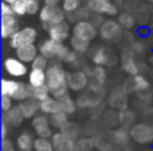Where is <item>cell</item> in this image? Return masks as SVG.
I'll return each mask as SVG.
<instances>
[{"label":"cell","mask_w":153,"mask_h":151,"mask_svg":"<svg viewBox=\"0 0 153 151\" xmlns=\"http://www.w3.org/2000/svg\"><path fill=\"white\" fill-rule=\"evenodd\" d=\"M106 79H108V72H106L105 67L102 66H94L91 68V75H90V80L94 83H98L101 86H105Z\"/></svg>","instance_id":"obj_33"},{"label":"cell","mask_w":153,"mask_h":151,"mask_svg":"<svg viewBox=\"0 0 153 151\" xmlns=\"http://www.w3.org/2000/svg\"><path fill=\"white\" fill-rule=\"evenodd\" d=\"M71 52V48L67 47L63 43L55 42L53 39H46L39 44V54L47 58L48 60H56V62H66L67 56Z\"/></svg>","instance_id":"obj_2"},{"label":"cell","mask_w":153,"mask_h":151,"mask_svg":"<svg viewBox=\"0 0 153 151\" xmlns=\"http://www.w3.org/2000/svg\"><path fill=\"white\" fill-rule=\"evenodd\" d=\"M100 36L102 37L105 42L117 43L118 40L122 39L124 31H122V27L120 26L118 21L113 20V19H108V20H105V23L101 26Z\"/></svg>","instance_id":"obj_7"},{"label":"cell","mask_w":153,"mask_h":151,"mask_svg":"<svg viewBox=\"0 0 153 151\" xmlns=\"http://www.w3.org/2000/svg\"><path fill=\"white\" fill-rule=\"evenodd\" d=\"M136 54L132 50H125L121 55V67L124 70L125 74H128L129 76H136V75H140V64L136 60Z\"/></svg>","instance_id":"obj_15"},{"label":"cell","mask_w":153,"mask_h":151,"mask_svg":"<svg viewBox=\"0 0 153 151\" xmlns=\"http://www.w3.org/2000/svg\"><path fill=\"white\" fill-rule=\"evenodd\" d=\"M70 24L67 20L62 21L59 24H55V26H51L50 28L47 29V34H48V37L55 42H59V43H63L65 40L70 39Z\"/></svg>","instance_id":"obj_17"},{"label":"cell","mask_w":153,"mask_h":151,"mask_svg":"<svg viewBox=\"0 0 153 151\" xmlns=\"http://www.w3.org/2000/svg\"><path fill=\"white\" fill-rule=\"evenodd\" d=\"M51 142L55 151H75V141L65 135L62 131L54 133L51 136Z\"/></svg>","instance_id":"obj_18"},{"label":"cell","mask_w":153,"mask_h":151,"mask_svg":"<svg viewBox=\"0 0 153 151\" xmlns=\"http://www.w3.org/2000/svg\"><path fill=\"white\" fill-rule=\"evenodd\" d=\"M1 1H4V3H8V4H11V3L13 1V0H1Z\"/></svg>","instance_id":"obj_49"},{"label":"cell","mask_w":153,"mask_h":151,"mask_svg":"<svg viewBox=\"0 0 153 151\" xmlns=\"http://www.w3.org/2000/svg\"><path fill=\"white\" fill-rule=\"evenodd\" d=\"M90 21H91V23L94 24L98 29H100L101 26L105 23V19H103V15H100V13H93L91 18H90Z\"/></svg>","instance_id":"obj_46"},{"label":"cell","mask_w":153,"mask_h":151,"mask_svg":"<svg viewBox=\"0 0 153 151\" xmlns=\"http://www.w3.org/2000/svg\"><path fill=\"white\" fill-rule=\"evenodd\" d=\"M1 151H16V143L11 139H1Z\"/></svg>","instance_id":"obj_45"},{"label":"cell","mask_w":153,"mask_h":151,"mask_svg":"<svg viewBox=\"0 0 153 151\" xmlns=\"http://www.w3.org/2000/svg\"><path fill=\"white\" fill-rule=\"evenodd\" d=\"M103 100H105V95H100L97 92H93L89 88L85 90L83 92L78 94V96L75 98L78 108H83V110L85 108H90V110L97 108V107L105 104Z\"/></svg>","instance_id":"obj_9"},{"label":"cell","mask_w":153,"mask_h":151,"mask_svg":"<svg viewBox=\"0 0 153 151\" xmlns=\"http://www.w3.org/2000/svg\"><path fill=\"white\" fill-rule=\"evenodd\" d=\"M16 149L19 151H34V144H35V138L28 133L24 131L16 138Z\"/></svg>","instance_id":"obj_23"},{"label":"cell","mask_w":153,"mask_h":151,"mask_svg":"<svg viewBox=\"0 0 153 151\" xmlns=\"http://www.w3.org/2000/svg\"><path fill=\"white\" fill-rule=\"evenodd\" d=\"M95 149L94 136L82 135L75 141V151H93Z\"/></svg>","instance_id":"obj_32"},{"label":"cell","mask_w":153,"mask_h":151,"mask_svg":"<svg viewBox=\"0 0 153 151\" xmlns=\"http://www.w3.org/2000/svg\"><path fill=\"white\" fill-rule=\"evenodd\" d=\"M117 21L125 29H132L136 26V19L130 12H121L118 15V20Z\"/></svg>","instance_id":"obj_35"},{"label":"cell","mask_w":153,"mask_h":151,"mask_svg":"<svg viewBox=\"0 0 153 151\" xmlns=\"http://www.w3.org/2000/svg\"><path fill=\"white\" fill-rule=\"evenodd\" d=\"M46 75H47L46 84H47L53 98L59 99L69 94L70 88H69V84H67L69 74L63 68L61 62L54 60L53 63H50L48 68L46 70Z\"/></svg>","instance_id":"obj_1"},{"label":"cell","mask_w":153,"mask_h":151,"mask_svg":"<svg viewBox=\"0 0 153 151\" xmlns=\"http://www.w3.org/2000/svg\"><path fill=\"white\" fill-rule=\"evenodd\" d=\"M67 84H69L70 91L81 94L85 90H87L90 84V78L83 70H74V71L69 72Z\"/></svg>","instance_id":"obj_10"},{"label":"cell","mask_w":153,"mask_h":151,"mask_svg":"<svg viewBox=\"0 0 153 151\" xmlns=\"http://www.w3.org/2000/svg\"><path fill=\"white\" fill-rule=\"evenodd\" d=\"M0 107H1L3 112L10 111V110L13 107V99L11 98V96L1 95V98H0Z\"/></svg>","instance_id":"obj_43"},{"label":"cell","mask_w":153,"mask_h":151,"mask_svg":"<svg viewBox=\"0 0 153 151\" xmlns=\"http://www.w3.org/2000/svg\"><path fill=\"white\" fill-rule=\"evenodd\" d=\"M39 15V20L42 23V27L47 31L51 26H55L59 24L62 21L67 20L66 19V12L63 11V8L61 5H56V7H51V5H43Z\"/></svg>","instance_id":"obj_3"},{"label":"cell","mask_w":153,"mask_h":151,"mask_svg":"<svg viewBox=\"0 0 153 151\" xmlns=\"http://www.w3.org/2000/svg\"><path fill=\"white\" fill-rule=\"evenodd\" d=\"M102 120V126L108 130H114V128L118 127L120 125V112L114 111V110H109L105 111V114L101 118Z\"/></svg>","instance_id":"obj_26"},{"label":"cell","mask_w":153,"mask_h":151,"mask_svg":"<svg viewBox=\"0 0 153 151\" xmlns=\"http://www.w3.org/2000/svg\"><path fill=\"white\" fill-rule=\"evenodd\" d=\"M7 134H8V125L4 120H1V125H0V136H1V139L7 138Z\"/></svg>","instance_id":"obj_47"},{"label":"cell","mask_w":153,"mask_h":151,"mask_svg":"<svg viewBox=\"0 0 153 151\" xmlns=\"http://www.w3.org/2000/svg\"><path fill=\"white\" fill-rule=\"evenodd\" d=\"M110 141L116 144L117 147H125L129 144L132 141L130 138V131L129 128H125L122 126H118L117 128L110 131Z\"/></svg>","instance_id":"obj_19"},{"label":"cell","mask_w":153,"mask_h":151,"mask_svg":"<svg viewBox=\"0 0 153 151\" xmlns=\"http://www.w3.org/2000/svg\"><path fill=\"white\" fill-rule=\"evenodd\" d=\"M3 68H4L5 74L10 75L11 78H23L28 74V68L27 64L19 60L18 58H5L3 62Z\"/></svg>","instance_id":"obj_13"},{"label":"cell","mask_w":153,"mask_h":151,"mask_svg":"<svg viewBox=\"0 0 153 151\" xmlns=\"http://www.w3.org/2000/svg\"><path fill=\"white\" fill-rule=\"evenodd\" d=\"M130 138L138 144L153 143V123H136L130 128Z\"/></svg>","instance_id":"obj_8"},{"label":"cell","mask_w":153,"mask_h":151,"mask_svg":"<svg viewBox=\"0 0 153 151\" xmlns=\"http://www.w3.org/2000/svg\"><path fill=\"white\" fill-rule=\"evenodd\" d=\"M71 32L74 36L79 37V39L87 40V42H93L97 37V35H100V29L90 20H82L75 23L71 28Z\"/></svg>","instance_id":"obj_11"},{"label":"cell","mask_w":153,"mask_h":151,"mask_svg":"<svg viewBox=\"0 0 153 151\" xmlns=\"http://www.w3.org/2000/svg\"><path fill=\"white\" fill-rule=\"evenodd\" d=\"M130 50L136 54V55H140V54L145 52V44L141 40H134L133 43H130Z\"/></svg>","instance_id":"obj_44"},{"label":"cell","mask_w":153,"mask_h":151,"mask_svg":"<svg viewBox=\"0 0 153 151\" xmlns=\"http://www.w3.org/2000/svg\"><path fill=\"white\" fill-rule=\"evenodd\" d=\"M36 39H38L36 28H34V27H24V28L19 29L10 39V47L18 50V48L23 47V45L34 44Z\"/></svg>","instance_id":"obj_6"},{"label":"cell","mask_w":153,"mask_h":151,"mask_svg":"<svg viewBox=\"0 0 153 151\" xmlns=\"http://www.w3.org/2000/svg\"><path fill=\"white\" fill-rule=\"evenodd\" d=\"M90 52V59H91L94 66H102V67H111L117 64V56L111 50L103 45H98L94 47Z\"/></svg>","instance_id":"obj_5"},{"label":"cell","mask_w":153,"mask_h":151,"mask_svg":"<svg viewBox=\"0 0 153 151\" xmlns=\"http://www.w3.org/2000/svg\"><path fill=\"white\" fill-rule=\"evenodd\" d=\"M51 96V92L48 90L47 84L39 86V87H32V98L38 102H43Z\"/></svg>","instance_id":"obj_36"},{"label":"cell","mask_w":153,"mask_h":151,"mask_svg":"<svg viewBox=\"0 0 153 151\" xmlns=\"http://www.w3.org/2000/svg\"><path fill=\"white\" fill-rule=\"evenodd\" d=\"M48 66H50V60H48L47 58H45L43 55H40V54L38 55V58L32 62V68H36V70H43V71H46V70L48 68Z\"/></svg>","instance_id":"obj_41"},{"label":"cell","mask_w":153,"mask_h":151,"mask_svg":"<svg viewBox=\"0 0 153 151\" xmlns=\"http://www.w3.org/2000/svg\"><path fill=\"white\" fill-rule=\"evenodd\" d=\"M24 119L26 118H24L19 104L18 106H13L10 111L3 112V115H1V120H4L8 126H12V127H19L24 122Z\"/></svg>","instance_id":"obj_20"},{"label":"cell","mask_w":153,"mask_h":151,"mask_svg":"<svg viewBox=\"0 0 153 151\" xmlns=\"http://www.w3.org/2000/svg\"><path fill=\"white\" fill-rule=\"evenodd\" d=\"M125 87V90L128 91V94H141L145 91L152 90L151 88V83L148 82L144 75H136V76H130L125 80V83L122 84Z\"/></svg>","instance_id":"obj_14"},{"label":"cell","mask_w":153,"mask_h":151,"mask_svg":"<svg viewBox=\"0 0 153 151\" xmlns=\"http://www.w3.org/2000/svg\"><path fill=\"white\" fill-rule=\"evenodd\" d=\"M0 35L3 39H8L10 40L16 32L19 31V20L18 16L13 15H7V16H1V21H0Z\"/></svg>","instance_id":"obj_16"},{"label":"cell","mask_w":153,"mask_h":151,"mask_svg":"<svg viewBox=\"0 0 153 151\" xmlns=\"http://www.w3.org/2000/svg\"><path fill=\"white\" fill-rule=\"evenodd\" d=\"M31 125H32V127H34V131L39 130V128H43V127H48V126H51L50 117L40 112V114H38L36 117L31 120Z\"/></svg>","instance_id":"obj_37"},{"label":"cell","mask_w":153,"mask_h":151,"mask_svg":"<svg viewBox=\"0 0 153 151\" xmlns=\"http://www.w3.org/2000/svg\"><path fill=\"white\" fill-rule=\"evenodd\" d=\"M45 5H51V7H56V5L62 4V0H43Z\"/></svg>","instance_id":"obj_48"},{"label":"cell","mask_w":153,"mask_h":151,"mask_svg":"<svg viewBox=\"0 0 153 151\" xmlns=\"http://www.w3.org/2000/svg\"><path fill=\"white\" fill-rule=\"evenodd\" d=\"M69 42H70V48L78 54H82V55H83V54H87L90 51V42H87V40L79 39V37L71 35Z\"/></svg>","instance_id":"obj_28"},{"label":"cell","mask_w":153,"mask_h":151,"mask_svg":"<svg viewBox=\"0 0 153 151\" xmlns=\"http://www.w3.org/2000/svg\"><path fill=\"white\" fill-rule=\"evenodd\" d=\"M62 133H63L65 135H67L69 138H71L73 141H76V139H79L82 136V127L78 125V123L70 122L69 125L62 130Z\"/></svg>","instance_id":"obj_34"},{"label":"cell","mask_w":153,"mask_h":151,"mask_svg":"<svg viewBox=\"0 0 153 151\" xmlns=\"http://www.w3.org/2000/svg\"><path fill=\"white\" fill-rule=\"evenodd\" d=\"M47 82V75L46 71L43 70H36L31 68V71L28 72V83L32 87H39V86H45Z\"/></svg>","instance_id":"obj_27"},{"label":"cell","mask_w":153,"mask_h":151,"mask_svg":"<svg viewBox=\"0 0 153 151\" xmlns=\"http://www.w3.org/2000/svg\"><path fill=\"white\" fill-rule=\"evenodd\" d=\"M56 100H58V104H59V111L65 112V114H67V115L74 114V112L76 111V108H78L75 99L73 98L70 94H67V95L56 99Z\"/></svg>","instance_id":"obj_25"},{"label":"cell","mask_w":153,"mask_h":151,"mask_svg":"<svg viewBox=\"0 0 153 151\" xmlns=\"http://www.w3.org/2000/svg\"><path fill=\"white\" fill-rule=\"evenodd\" d=\"M117 151H120V150H117Z\"/></svg>","instance_id":"obj_53"},{"label":"cell","mask_w":153,"mask_h":151,"mask_svg":"<svg viewBox=\"0 0 153 151\" xmlns=\"http://www.w3.org/2000/svg\"><path fill=\"white\" fill-rule=\"evenodd\" d=\"M20 82L15 79H11V78H3L1 79V84H0V91H1V95H7L11 96L13 99L15 94L18 92Z\"/></svg>","instance_id":"obj_24"},{"label":"cell","mask_w":153,"mask_h":151,"mask_svg":"<svg viewBox=\"0 0 153 151\" xmlns=\"http://www.w3.org/2000/svg\"><path fill=\"white\" fill-rule=\"evenodd\" d=\"M19 107L22 108V112H23L24 118L32 120L38 115V112L40 111V102L35 100L34 98H30L24 102H20Z\"/></svg>","instance_id":"obj_22"},{"label":"cell","mask_w":153,"mask_h":151,"mask_svg":"<svg viewBox=\"0 0 153 151\" xmlns=\"http://www.w3.org/2000/svg\"><path fill=\"white\" fill-rule=\"evenodd\" d=\"M83 0H62L61 7L63 8V11L67 13H73L75 11H78L79 8L83 7Z\"/></svg>","instance_id":"obj_38"},{"label":"cell","mask_w":153,"mask_h":151,"mask_svg":"<svg viewBox=\"0 0 153 151\" xmlns=\"http://www.w3.org/2000/svg\"><path fill=\"white\" fill-rule=\"evenodd\" d=\"M50 122L54 128L62 131L70 123V120H69V115L67 114H65V112H62V111H58L50 117Z\"/></svg>","instance_id":"obj_29"},{"label":"cell","mask_w":153,"mask_h":151,"mask_svg":"<svg viewBox=\"0 0 153 151\" xmlns=\"http://www.w3.org/2000/svg\"><path fill=\"white\" fill-rule=\"evenodd\" d=\"M136 119H137V115L130 108L120 112V126H122L125 128H129L130 130L136 125Z\"/></svg>","instance_id":"obj_30"},{"label":"cell","mask_w":153,"mask_h":151,"mask_svg":"<svg viewBox=\"0 0 153 151\" xmlns=\"http://www.w3.org/2000/svg\"><path fill=\"white\" fill-rule=\"evenodd\" d=\"M106 103L110 107V110L118 112L129 108V94L125 90L124 86H118V87L113 88L106 98Z\"/></svg>","instance_id":"obj_4"},{"label":"cell","mask_w":153,"mask_h":151,"mask_svg":"<svg viewBox=\"0 0 153 151\" xmlns=\"http://www.w3.org/2000/svg\"><path fill=\"white\" fill-rule=\"evenodd\" d=\"M11 7L16 13V16L27 15V0H13L11 3Z\"/></svg>","instance_id":"obj_40"},{"label":"cell","mask_w":153,"mask_h":151,"mask_svg":"<svg viewBox=\"0 0 153 151\" xmlns=\"http://www.w3.org/2000/svg\"><path fill=\"white\" fill-rule=\"evenodd\" d=\"M34 151H55L53 146L51 139H43V138H36L34 144Z\"/></svg>","instance_id":"obj_39"},{"label":"cell","mask_w":153,"mask_h":151,"mask_svg":"<svg viewBox=\"0 0 153 151\" xmlns=\"http://www.w3.org/2000/svg\"><path fill=\"white\" fill-rule=\"evenodd\" d=\"M58 111H59L58 100H56L55 98H53V96H50L48 99L40 102V112H42V114L51 117L53 114H55V112H58Z\"/></svg>","instance_id":"obj_31"},{"label":"cell","mask_w":153,"mask_h":151,"mask_svg":"<svg viewBox=\"0 0 153 151\" xmlns=\"http://www.w3.org/2000/svg\"><path fill=\"white\" fill-rule=\"evenodd\" d=\"M105 1H111V0H105Z\"/></svg>","instance_id":"obj_52"},{"label":"cell","mask_w":153,"mask_h":151,"mask_svg":"<svg viewBox=\"0 0 153 151\" xmlns=\"http://www.w3.org/2000/svg\"><path fill=\"white\" fill-rule=\"evenodd\" d=\"M40 0H27V15H36L40 12Z\"/></svg>","instance_id":"obj_42"},{"label":"cell","mask_w":153,"mask_h":151,"mask_svg":"<svg viewBox=\"0 0 153 151\" xmlns=\"http://www.w3.org/2000/svg\"><path fill=\"white\" fill-rule=\"evenodd\" d=\"M86 7L93 13L100 15L116 16L118 13V7L113 1H105V0H86Z\"/></svg>","instance_id":"obj_12"},{"label":"cell","mask_w":153,"mask_h":151,"mask_svg":"<svg viewBox=\"0 0 153 151\" xmlns=\"http://www.w3.org/2000/svg\"><path fill=\"white\" fill-rule=\"evenodd\" d=\"M148 1H151V3H153V0H148Z\"/></svg>","instance_id":"obj_51"},{"label":"cell","mask_w":153,"mask_h":151,"mask_svg":"<svg viewBox=\"0 0 153 151\" xmlns=\"http://www.w3.org/2000/svg\"><path fill=\"white\" fill-rule=\"evenodd\" d=\"M143 151H153V149H145V150H143Z\"/></svg>","instance_id":"obj_50"},{"label":"cell","mask_w":153,"mask_h":151,"mask_svg":"<svg viewBox=\"0 0 153 151\" xmlns=\"http://www.w3.org/2000/svg\"><path fill=\"white\" fill-rule=\"evenodd\" d=\"M16 51V58L19 60H22L23 63H32L39 55V47H36L35 44H27L23 47L18 48Z\"/></svg>","instance_id":"obj_21"}]
</instances>
